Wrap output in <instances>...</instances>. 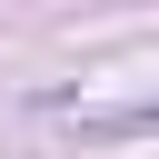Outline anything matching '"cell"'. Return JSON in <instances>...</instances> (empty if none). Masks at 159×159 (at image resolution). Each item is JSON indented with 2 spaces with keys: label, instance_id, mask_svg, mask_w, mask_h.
Masks as SVG:
<instances>
[{
  "label": "cell",
  "instance_id": "6da1fadb",
  "mask_svg": "<svg viewBox=\"0 0 159 159\" xmlns=\"http://www.w3.org/2000/svg\"><path fill=\"white\" fill-rule=\"evenodd\" d=\"M109 129H159V109H129V119H109Z\"/></svg>",
  "mask_w": 159,
  "mask_h": 159
}]
</instances>
